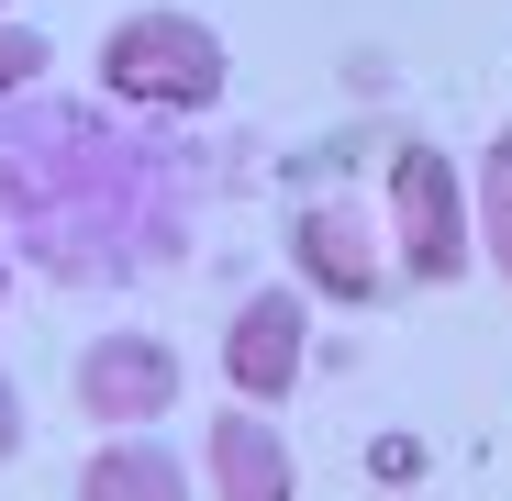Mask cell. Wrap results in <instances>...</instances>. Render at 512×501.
<instances>
[{
  "label": "cell",
  "mask_w": 512,
  "mask_h": 501,
  "mask_svg": "<svg viewBox=\"0 0 512 501\" xmlns=\"http://www.w3.org/2000/svg\"><path fill=\"white\" fill-rule=\"evenodd\" d=\"M101 90L123 112H212L234 90V56H223V34L201 12H134L101 45Z\"/></svg>",
  "instance_id": "6da1fadb"
},
{
  "label": "cell",
  "mask_w": 512,
  "mask_h": 501,
  "mask_svg": "<svg viewBox=\"0 0 512 501\" xmlns=\"http://www.w3.org/2000/svg\"><path fill=\"white\" fill-rule=\"evenodd\" d=\"M479 223H468V167L446 145H401L390 156V268H412L423 290L468 279Z\"/></svg>",
  "instance_id": "7a4b0ae2"
},
{
  "label": "cell",
  "mask_w": 512,
  "mask_h": 501,
  "mask_svg": "<svg viewBox=\"0 0 512 501\" xmlns=\"http://www.w3.org/2000/svg\"><path fill=\"white\" fill-rule=\"evenodd\" d=\"M301 357H312V290L301 279L234 301V323H223V390L234 401H290L301 390Z\"/></svg>",
  "instance_id": "3957f363"
},
{
  "label": "cell",
  "mask_w": 512,
  "mask_h": 501,
  "mask_svg": "<svg viewBox=\"0 0 512 501\" xmlns=\"http://www.w3.org/2000/svg\"><path fill=\"white\" fill-rule=\"evenodd\" d=\"M179 401V346H167V334H101L90 357H78V412H90L101 435H145L156 412Z\"/></svg>",
  "instance_id": "277c9868"
},
{
  "label": "cell",
  "mask_w": 512,
  "mask_h": 501,
  "mask_svg": "<svg viewBox=\"0 0 512 501\" xmlns=\"http://www.w3.org/2000/svg\"><path fill=\"white\" fill-rule=\"evenodd\" d=\"M290 268H301V290L346 301V312H368V301L390 290V257H379V234H368L346 201H312V212L290 223Z\"/></svg>",
  "instance_id": "5b68a950"
},
{
  "label": "cell",
  "mask_w": 512,
  "mask_h": 501,
  "mask_svg": "<svg viewBox=\"0 0 512 501\" xmlns=\"http://www.w3.org/2000/svg\"><path fill=\"white\" fill-rule=\"evenodd\" d=\"M201 468H212V501H301V468H290V446H279V424L268 412H212V435H201Z\"/></svg>",
  "instance_id": "8992f818"
},
{
  "label": "cell",
  "mask_w": 512,
  "mask_h": 501,
  "mask_svg": "<svg viewBox=\"0 0 512 501\" xmlns=\"http://www.w3.org/2000/svg\"><path fill=\"white\" fill-rule=\"evenodd\" d=\"M78 501H190V468L167 457V446H90Z\"/></svg>",
  "instance_id": "52a82bcc"
},
{
  "label": "cell",
  "mask_w": 512,
  "mask_h": 501,
  "mask_svg": "<svg viewBox=\"0 0 512 501\" xmlns=\"http://www.w3.org/2000/svg\"><path fill=\"white\" fill-rule=\"evenodd\" d=\"M468 223H479V257L512 279V123L479 145V167H468Z\"/></svg>",
  "instance_id": "ba28073f"
},
{
  "label": "cell",
  "mask_w": 512,
  "mask_h": 501,
  "mask_svg": "<svg viewBox=\"0 0 512 501\" xmlns=\"http://www.w3.org/2000/svg\"><path fill=\"white\" fill-rule=\"evenodd\" d=\"M34 78H45V34L0 23V90H34Z\"/></svg>",
  "instance_id": "9c48e42d"
},
{
  "label": "cell",
  "mask_w": 512,
  "mask_h": 501,
  "mask_svg": "<svg viewBox=\"0 0 512 501\" xmlns=\"http://www.w3.org/2000/svg\"><path fill=\"white\" fill-rule=\"evenodd\" d=\"M23 457V401H12V379H0V468Z\"/></svg>",
  "instance_id": "30bf717a"
},
{
  "label": "cell",
  "mask_w": 512,
  "mask_h": 501,
  "mask_svg": "<svg viewBox=\"0 0 512 501\" xmlns=\"http://www.w3.org/2000/svg\"><path fill=\"white\" fill-rule=\"evenodd\" d=\"M0 301H12V257H0Z\"/></svg>",
  "instance_id": "8fae6325"
}]
</instances>
